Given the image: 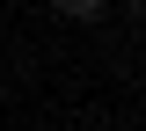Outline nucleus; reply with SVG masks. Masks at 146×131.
<instances>
[{"mask_svg": "<svg viewBox=\"0 0 146 131\" xmlns=\"http://www.w3.org/2000/svg\"><path fill=\"white\" fill-rule=\"evenodd\" d=\"M58 7H66L73 22H95V15H102V0H58Z\"/></svg>", "mask_w": 146, "mask_h": 131, "instance_id": "1", "label": "nucleus"}]
</instances>
